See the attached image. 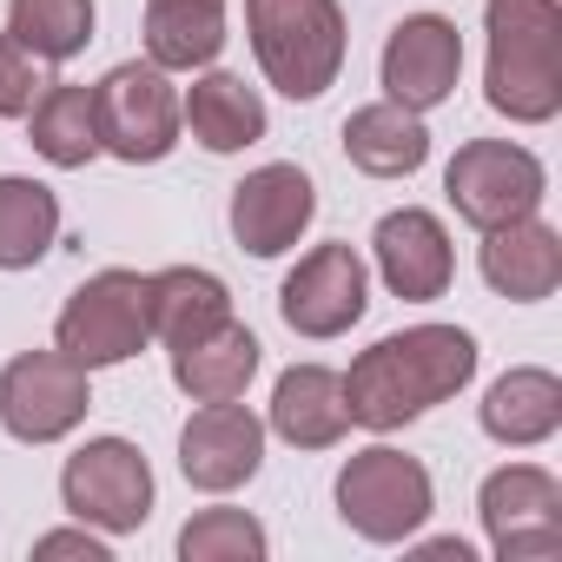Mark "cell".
<instances>
[{"instance_id": "obj_1", "label": "cell", "mask_w": 562, "mask_h": 562, "mask_svg": "<svg viewBox=\"0 0 562 562\" xmlns=\"http://www.w3.org/2000/svg\"><path fill=\"white\" fill-rule=\"evenodd\" d=\"M470 378H476V338L470 331H457V325H411V331H391L371 351H358L338 384H345L351 424L384 437V430H404L424 411L450 404Z\"/></svg>"}, {"instance_id": "obj_2", "label": "cell", "mask_w": 562, "mask_h": 562, "mask_svg": "<svg viewBox=\"0 0 562 562\" xmlns=\"http://www.w3.org/2000/svg\"><path fill=\"white\" fill-rule=\"evenodd\" d=\"M483 100L509 126H549L562 113V0H483Z\"/></svg>"}, {"instance_id": "obj_3", "label": "cell", "mask_w": 562, "mask_h": 562, "mask_svg": "<svg viewBox=\"0 0 562 562\" xmlns=\"http://www.w3.org/2000/svg\"><path fill=\"white\" fill-rule=\"evenodd\" d=\"M245 34H251L258 74L285 100H318L345 74L338 0H245Z\"/></svg>"}, {"instance_id": "obj_4", "label": "cell", "mask_w": 562, "mask_h": 562, "mask_svg": "<svg viewBox=\"0 0 562 562\" xmlns=\"http://www.w3.org/2000/svg\"><path fill=\"white\" fill-rule=\"evenodd\" d=\"M153 338V312H146V278L126 271V265H106L93 271L87 285L60 305L54 318V351H67L80 371H106V364H126L139 358Z\"/></svg>"}, {"instance_id": "obj_5", "label": "cell", "mask_w": 562, "mask_h": 562, "mask_svg": "<svg viewBox=\"0 0 562 562\" xmlns=\"http://www.w3.org/2000/svg\"><path fill=\"white\" fill-rule=\"evenodd\" d=\"M430 509H437L430 470L391 443H371L338 470V516L364 542H411L430 522Z\"/></svg>"}, {"instance_id": "obj_6", "label": "cell", "mask_w": 562, "mask_h": 562, "mask_svg": "<svg viewBox=\"0 0 562 562\" xmlns=\"http://www.w3.org/2000/svg\"><path fill=\"white\" fill-rule=\"evenodd\" d=\"M93 120H100V153H113L120 166H159L186 126L172 74L153 60H120L93 87Z\"/></svg>"}, {"instance_id": "obj_7", "label": "cell", "mask_w": 562, "mask_h": 562, "mask_svg": "<svg viewBox=\"0 0 562 562\" xmlns=\"http://www.w3.org/2000/svg\"><path fill=\"white\" fill-rule=\"evenodd\" d=\"M60 503L74 509V522L106 529V536H133L153 516V463L139 457V443L126 437H87L67 470H60Z\"/></svg>"}, {"instance_id": "obj_8", "label": "cell", "mask_w": 562, "mask_h": 562, "mask_svg": "<svg viewBox=\"0 0 562 562\" xmlns=\"http://www.w3.org/2000/svg\"><path fill=\"white\" fill-rule=\"evenodd\" d=\"M443 192H450V212H457L463 225L490 232V225H509V218L536 212L542 192H549V172H542V159H536L529 146H516V139H470V146H457V159L443 166Z\"/></svg>"}, {"instance_id": "obj_9", "label": "cell", "mask_w": 562, "mask_h": 562, "mask_svg": "<svg viewBox=\"0 0 562 562\" xmlns=\"http://www.w3.org/2000/svg\"><path fill=\"white\" fill-rule=\"evenodd\" d=\"M483 536L496 562H555L562 555V483L542 463H503L476 490Z\"/></svg>"}, {"instance_id": "obj_10", "label": "cell", "mask_w": 562, "mask_h": 562, "mask_svg": "<svg viewBox=\"0 0 562 562\" xmlns=\"http://www.w3.org/2000/svg\"><path fill=\"white\" fill-rule=\"evenodd\" d=\"M93 371H80L67 351H21L0 371V424L14 443H60L93 411Z\"/></svg>"}, {"instance_id": "obj_11", "label": "cell", "mask_w": 562, "mask_h": 562, "mask_svg": "<svg viewBox=\"0 0 562 562\" xmlns=\"http://www.w3.org/2000/svg\"><path fill=\"white\" fill-rule=\"evenodd\" d=\"M371 305V271L351 245H318L292 265V278L278 285V318H285L299 338L325 345V338H345Z\"/></svg>"}, {"instance_id": "obj_12", "label": "cell", "mask_w": 562, "mask_h": 562, "mask_svg": "<svg viewBox=\"0 0 562 562\" xmlns=\"http://www.w3.org/2000/svg\"><path fill=\"white\" fill-rule=\"evenodd\" d=\"M378 80H384V100H397L404 113H437L457 93V80H463V34H457V21L404 14L391 27V41H384Z\"/></svg>"}, {"instance_id": "obj_13", "label": "cell", "mask_w": 562, "mask_h": 562, "mask_svg": "<svg viewBox=\"0 0 562 562\" xmlns=\"http://www.w3.org/2000/svg\"><path fill=\"white\" fill-rule=\"evenodd\" d=\"M318 218V186L305 166L292 159H271L258 172H245L232 186V238L251 251V258H278L305 238V225Z\"/></svg>"}, {"instance_id": "obj_14", "label": "cell", "mask_w": 562, "mask_h": 562, "mask_svg": "<svg viewBox=\"0 0 562 562\" xmlns=\"http://www.w3.org/2000/svg\"><path fill=\"white\" fill-rule=\"evenodd\" d=\"M371 251H378V278L391 285V299L404 305H430L450 292V278H457V251H450V232L437 212L424 205H397L378 218L371 232Z\"/></svg>"}, {"instance_id": "obj_15", "label": "cell", "mask_w": 562, "mask_h": 562, "mask_svg": "<svg viewBox=\"0 0 562 562\" xmlns=\"http://www.w3.org/2000/svg\"><path fill=\"white\" fill-rule=\"evenodd\" d=\"M265 463V424L232 397V404H199L179 430V470L192 490L225 496L238 483H251Z\"/></svg>"}, {"instance_id": "obj_16", "label": "cell", "mask_w": 562, "mask_h": 562, "mask_svg": "<svg viewBox=\"0 0 562 562\" xmlns=\"http://www.w3.org/2000/svg\"><path fill=\"white\" fill-rule=\"evenodd\" d=\"M483 285L509 305H542L562 285V232L536 212L483 232Z\"/></svg>"}, {"instance_id": "obj_17", "label": "cell", "mask_w": 562, "mask_h": 562, "mask_svg": "<svg viewBox=\"0 0 562 562\" xmlns=\"http://www.w3.org/2000/svg\"><path fill=\"white\" fill-rule=\"evenodd\" d=\"M146 312H153V338L166 351H179V345H192L232 318V292L205 265H166L146 278Z\"/></svg>"}, {"instance_id": "obj_18", "label": "cell", "mask_w": 562, "mask_h": 562, "mask_svg": "<svg viewBox=\"0 0 562 562\" xmlns=\"http://www.w3.org/2000/svg\"><path fill=\"white\" fill-rule=\"evenodd\" d=\"M292 450H331L345 430H351V411H345V384L331 364H292L271 391V424Z\"/></svg>"}, {"instance_id": "obj_19", "label": "cell", "mask_w": 562, "mask_h": 562, "mask_svg": "<svg viewBox=\"0 0 562 562\" xmlns=\"http://www.w3.org/2000/svg\"><path fill=\"white\" fill-rule=\"evenodd\" d=\"M483 430L509 450H536L562 430V378L542 364H516L483 391Z\"/></svg>"}, {"instance_id": "obj_20", "label": "cell", "mask_w": 562, "mask_h": 562, "mask_svg": "<svg viewBox=\"0 0 562 562\" xmlns=\"http://www.w3.org/2000/svg\"><path fill=\"white\" fill-rule=\"evenodd\" d=\"M251 378H258V338L238 318H225L218 331H205V338L172 351V384L192 404H232V397H245Z\"/></svg>"}, {"instance_id": "obj_21", "label": "cell", "mask_w": 562, "mask_h": 562, "mask_svg": "<svg viewBox=\"0 0 562 562\" xmlns=\"http://www.w3.org/2000/svg\"><path fill=\"white\" fill-rule=\"evenodd\" d=\"M179 120L205 153H245L265 139V100L238 74H199L179 100Z\"/></svg>"}, {"instance_id": "obj_22", "label": "cell", "mask_w": 562, "mask_h": 562, "mask_svg": "<svg viewBox=\"0 0 562 562\" xmlns=\"http://www.w3.org/2000/svg\"><path fill=\"white\" fill-rule=\"evenodd\" d=\"M345 159L371 179H411L424 159H430V133H424V113H404L397 100H378V106H358L345 120Z\"/></svg>"}, {"instance_id": "obj_23", "label": "cell", "mask_w": 562, "mask_h": 562, "mask_svg": "<svg viewBox=\"0 0 562 562\" xmlns=\"http://www.w3.org/2000/svg\"><path fill=\"white\" fill-rule=\"evenodd\" d=\"M225 47V0H146V60L166 74L212 67Z\"/></svg>"}, {"instance_id": "obj_24", "label": "cell", "mask_w": 562, "mask_h": 562, "mask_svg": "<svg viewBox=\"0 0 562 562\" xmlns=\"http://www.w3.org/2000/svg\"><path fill=\"white\" fill-rule=\"evenodd\" d=\"M60 238V199L54 186L27 172H0V271H34Z\"/></svg>"}, {"instance_id": "obj_25", "label": "cell", "mask_w": 562, "mask_h": 562, "mask_svg": "<svg viewBox=\"0 0 562 562\" xmlns=\"http://www.w3.org/2000/svg\"><path fill=\"white\" fill-rule=\"evenodd\" d=\"M27 139L47 166L60 172H80L93 153H100V120H93V87H74V80H54L34 113H27Z\"/></svg>"}, {"instance_id": "obj_26", "label": "cell", "mask_w": 562, "mask_h": 562, "mask_svg": "<svg viewBox=\"0 0 562 562\" xmlns=\"http://www.w3.org/2000/svg\"><path fill=\"white\" fill-rule=\"evenodd\" d=\"M8 34L47 67H67L93 41V0H8Z\"/></svg>"}, {"instance_id": "obj_27", "label": "cell", "mask_w": 562, "mask_h": 562, "mask_svg": "<svg viewBox=\"0 0 562 562\" xmlns=\"http://www.w3.org/2000/svg\"><path fill=\"white\" fill-rule=\"evenodd\" d=\"M271 536L251 509H199L179 529V555L186 562H265Z\"/></svg>"}, {"instance_id": "obj_28", "label": "cell", "mask_w": 562, "mask_h": 562, "mask_svg": "<svg viewBox=\"0 0 562 562\" xmlns=\"http://www.w3.org/2000/svg\"><path fill=\"white\" fill-rule=\"evenodd\" d=\"M47 87H54V67L27 54L14 34H0V120H27Z\"/></svg>"}, {"instance_id": "obj_29", "label": "cell", "mask_w": 562, "mask_h": 562, "mask_svg": "<svg viewBox=\"0 0 562 562\" xmlns=\"http://www.w3.org/2000/svg\"><path fill=\"white\" fill-rule=\"evenodd\" d=\"M34 555H87V562H113V549H106L87 522H80V529H54V536H41Z\"/></svg>"}, {"instance_id": "obj_30", "label": "cell", "mask_w": 562, "mask_h": 562, "mask_svg": "<svg viewBox=\"0 0 562 562\" xmlns=\"http://www.w3.org/2000/svg\"><path fill=\"white\" fill-rule=\"evenodd\" d=\"M424 555H457V562H470L476 549H470L463 536H437V542H424Z\"/></svg>"}]
</instances>
